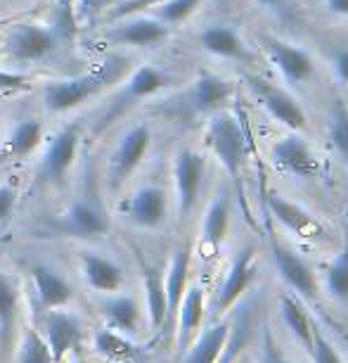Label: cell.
<instances>
[{"mask_svg": "<svg viewBox=\"0 0 348 363\" xmlns=\"http://www.w3.org/2000/svg\"><path fill=\"white\" fill-rule=\"evenodd\" d=\"M249 86L256 95L258 105L263 107V112L275 124L282 126L284 131H298V133L308 131V114H306V107L301 105V100L296 98L291 88L258 77H251Z\"/></svg>", "mask_w": 348, "mask_h": 363, "instance_id": "5b68a950", "label": "cell"}, {"mask_svg": "<svg viewBox=\"0 0 348 363\" xmlns=\"http://www.w3.org/2000/svg\"><path fill=\"white\" fill-rule=\"evenodd\" d=\"M256 363H294L282 352V347L277 345L275 333L270 330L268 323H265L263 330H261V352H258Z\"/></svg>", "mask_w": 348, "mask_h": 363, "instance_id": "d590c367", "label": "cell"}, {"mask_svg": "<svg viewBox=\"0 0 348 363\" xmlns=\"http://www.w3.org/2000/svg\"><path fill=\"white\" fill-rule=\"evenodd\" d=\"M204 145L214 160L221 164L235 188L242 193V176L244 164H247V133H244L242 121L232 109H221V112L207 116V126H204Z\"/></svg>", "mask_w": 348, "mask_h": 363, "instance_id": "6da1fadb", "label": "cell"}, {"mask_svg": "<svg viewBox=\"0 0 348 363\" xmlns=\"http://www.w3.org/2000/svg\"><path fill=\"white\" fill-rule=\"evenodd\" d=\"M163 0H124L119 8L112 10V22L114 19H121V17H128V15H138V12H149L152 8H156Z\"/></svg>", "mask_w": 348, "mask_h": 363, "instance_id": "74e56055", "label": "cell"}, {"mask_svg": "<svg viewBox=\"0 0 348 363\" xmlns=\"http://www.w3.org/2000/svg\"><path fill=\"white\" fill-rule=\"evenodd\" d=\"M313 363H346L344 356L339 354V349L332 345L330 337L315 328V347H313V354H311Z\"/></svg>", "mask_w": 348, "mask_h": 363, "instance_id": "8d00e7d4", "label": "cell"}, {"mask_svg": "<svg viewBox=\"0 0 348 363\" xmlns=\"http://www.w3.org/2000/svg\"><path fill=\"white\" fill-rule=\"evenodd\" d=\"M209 160L202 150L182 145L173 157V193L175 209L180 218H187L199 204L204 181H207Z\"/></svg>", "mask_w": 348, "mask_h": 363, "instance_id": "277c9868", "label": "cell"}, {"mask_svg": "<svg viewBox=\"0 0 348 363\" xmlns=\"http://www.w3.org/2000/svg\"><path fill=\"white\" fill-rule=\"evenodd\" d=\"M79 147H81V128L76 124L59 128V131L45 143L40 171H43V176L47 181H54V183L64 181L66 174H69L74 167V162H76Z\"/></svg>", "mask_w": 348, "mask_h": 363, "instance_id": "9a60e30c", "label": "cell"}, {"mask_svg": "<svg viewBox=\"0 0 348 363\" xmlns=\"http://www.w3.org/2000/svg\"><path fill=\"white\" fill-rule=\"evenodd\" d=\"M320 8L334 19H348V0H320Z\"/></svg>", "mask_w": 348, "mask_h": 363, "instance_id": "7bdbcfd3", "label": "cell"}, {"mask_svg": "<svg viewBox=\"0 0 348 363\" xmlns=\"http://www.w3.org/2000/svg\"><path fill=\"white\" fill-rule=\"evenodd\" d=\"M114 26L107 31V38L116 45L126 48H147L161 45L170 36V29L163 22H159L152 12H138V15H128L121 19H114Z\"/></svg>", "mask_w": 348, "mask_h": 363, "instance_id": "8fae6325", "label": "cell"}, {"mask_svg": "<svg viewBox=\"0 0 348 363\" xmlns=\"http://www.w3.org/2000/svg\"><path fill=\"white\" fill-rule=\"evenodd\" d=\"M265 60L275 69L279 84L286 88H301L318 77V60L308 48L279 36H261Z\"/></svg>", "mask_w": 348, "mask_h": 363, "instance_id": "7a4b0ae2", "label": "cell"}, {"mask_svg": "<svg viewBox=\"0 0 348 363\" xmlns=\"http://www.w3.org/2000/svg\"><path fill=\"white\" fill-rule=\"evenodd\" d=\"M81 273H83L86 283L91 290L100 294L119 292L126 283V273L114 259L105 257L102 252H81Z\"/></svg>", "mask_w": 348, "mask_h": 363, "instance_id": "603a6c76", "label": "cell"}, {"mask_svg": "<svg viewBox=\"0 0 348 363\" xmlns=\"http://www.w3.org/2000/svg\"><path fill=\"white\" fill-rule=\"evenodd\" d=\"M145 318L154 333H159L168 323L166 292H163V276L159 271H145Z\"/></svg>", "mask_w": 348, "mask_h": 363, "instance_id": "83f0119b", "label": "cell"}, {"mask_svg": "<svg viewBox=\"0 0 348 363\" xmlns=\"http://www.w3.org/2000/svg\"><path fill=\"white\" fill-rule=\"evenodd\" d=\"M320 287L339 304H348V238L341 242L337 255L325 266Z\"/></svg>", "mask_w": 348, "mask_h": 363, "instance_id": "f1b7e54d", "label": "cell"}, {"mask_svg": "<svg viewBox=\"0 0 348 363\" xmlns=\"http://www.w3.org/2000/svg\"><path fill=\"white\" fill-rule=\"evenodd\" d=\"M232 228V200L230 193L221 188L211 197L204 207L202 221H199V240L202 245L211 252H218L225 245Z\"/></svg>", "mask_w": 348, "mask_h": 363, "instance_id": "ffe728a7", "label": "cell"}, {"mask_svg": "<svg viewBox=\"0 0 348 363\" xmlns=\"http://www.w3.org/2000/svg\"><path fill=\"white\" fill-rule=\"evenodd\" d=\"M190 269H192V255H190L187 245H182V247L173 252V257H170V262L166 266V273H163V292H166L168 320L175 318L178 304L190 285Z\"/></svg>", "mask_w": 348, "mask_h": 363, "instance_id": "484cf974", "label": "cell"}, {"mask_svg": "<svg viewBox=\"0 0 348 363\" xmlns=\"http://www.w3.org/2000/svg\"><path fill=\"white\" fill-rule=\"evenodd\" d=\"M109 79V72L105 74V67L98 72H86L76 74V77H64V79H54L50 84H45L43 88V102L52 114H64L71 109L81 107L83 102L95 98L105 81Z\"/></svg>", "mask_w": 348, "mask_h": 363, "instance_id": "52a82bcc", "label": "cell"}, {"mask_svg": "<svg viewBox=\"0 0 348 363\" xmlns=\"http://www.w3.org/2000/svg\"><path fill=\"white\" fill-rule=\"evenodd\" d=\"M204 3H207V0H163V3H159L149 12H152L159 22L166 24L168 29H173V26L185 24L190 17H195L197 10H199Z\"/></svg>", "mask_w": 348, "mask_h": 363, "instance_id": "1f68e13d", "label": "cell"}, {"mask_svg": "<svg viewBox=\"0 0 348 363\" xmlns=\"http://www.w3.org/2000/svg\"><path fill=\"white\" fill-rule=\"evenodd\" d=\"M168 84H170L168 74L163 69H159V67H154V65H140L138 69H133L131 77L124 81L121 98L128 102L145 100V98H152L156 93H161Z\"/></svg>", "mask_w": 348, "mask_h": 363, "instance_id": "4316f807", "label": "cell"}, {"mask_svg": "<svg viewBox=\"0 0 348 363\" xmlns=\"http://www.w3.org/2000/svg\"><path fill=\"white\" fill-rule=\"evenodd\" d=\"M31 280H33V290H36L40 304L45 309H59L66 306L71 299V285L62 273L47 264H36L31 269Z\"/></svg>", "mask_w": 348, "mask_h": 363, "instance_id": "d4e9b609", "label": "cell"}, {"mask_svg": "<svg viewBox=\"0 0 348 363\" xmlns=\"http://www.w3.org/2000/svg\"><path fill=\"white\" fill-rule=\"evenodd\" d=\"M263 207L272 221L284 233H289V235H296L301 240H313L323 233L320 221L311 209H306L301 202L291 200V197L277 193V190H270V193L263 197Z\"/></svg>", "mask_w": 348, "mask_h": 363, "instance_id": "7c38bea8", "label": "cell"}, {"mask_svg": "<svg viewBox=\"0 0 348 363\" xmlns=\"http://www.w3.org/2000/svg\"><path fill=\"white\" fill-rule=\"evenodd\" d=\"M43 340L54 361H62L81 342V320L66 306L50 309L43 320Z\"/></svg>", "mask_w": 348, "mask_h": 363, "instance_id": "44dd1931", "label": "cell"}, {"mask_svg": "<svg viewBox=\"0 0 348 363\" xmlns=\"http://www.w3.org/2000/svg\"><path fill=\"white\" fill-rule=\"evenodd\" d=\"M207 318V290L202 283H190L182 294L178 311H175V345L180 352L192 345V340L202 333Z\"/></svg>", "mask_w": 348, "mask_h": 363, "instance_id": "e0dca14e", "label": "cell"}, {"mask_svg": "<svg viewBox=\"0 0 348 363\" xmlns=\"http://www.w3.org/2000/svg\"><path fill=\"white\" fill-rule=\"evenodd\" d=\"M230 335H232V323L223 316L211 328L197 335L192 345L182 352L180 363H218V359L223 356V349L230 342Z\"/></svg>", "mask_w": 348, "mask_h": 363, "instance_id": "cb8c5ba5", "label": "cell"}, {"mask_svg": "<svg viewBox=\"0 0 348 363\" xmlns=\"http://www.w3.org/2000/svg\"><path fill=\"white\" fill-rule=\"evenodd\" d=\"M17 316V290L10 283L8 276L0 273V328L10 330Z\"/></svg>", "mask_w": 348, "mask_h": 363, "instance_id": "e575fe53", "label": "cell"}, {"mask_svg": "<svg viewBox=\"0 0 348 363\" xmlns=\"http://www.w3.org/2000/svg\"><path fill=\"white\" fill-rule=\"evenodd\" d=\"M244 342H247V335H244V328L240 333L232 328V335H230V342H228V347L223 349V356L218 359V363H232L240 356L242 352V347H244Z\"/></svg>", "mask_w": 348, "mask_h": 363, "instance_id": "ab89813d", "label": "cell"}, {"mask_svg": "<svg viewBox=\"0 0 348 363\" xmlns=\"http://www.w3.org/2000/svg\"><path fill=\"white\" fill-rule=\"evenodd\" d=\"M232 98H235V84L216 72H199L190 81L185 91V105L195 114H204V116L228 109Z\"/></svg>", "mask_w": 348, "mask_h": 363, "instance_id": "5bb4252c", "label": "cell"}, {"mask_svg": "<svg viewBox=\"0 0 348 363\" xmlns=\"http://www.w3.org/2000/svg\"><path fill=\"white\" fill-rule=\"evenodd\" d=\"M152 147V131L147 124H135L119 138V145L114 147L112 157L107 164V178L109 183L116 188L124 181H128L135 171L140 169V164L145 162V157Z\"/></svg>", "mask_w": 348, "mask_h": 363, "instance_id": "30bf717a", "label": "cell"}, {"mask_svg": "<svg viewBox=\"0 0 348 363\" xmlns=\"http://www.w3.org/2000/svg\"><path fill=\"white\" fill-rule=\"evenodd\" d=\"M258 276V262H256V247H242L235 257L230 259L221 283L216 287L214 309L218 316H225L242 301V297L251 290Z\"/></svg>", "mask_w": 348, "mask_h": 363, "instance_id": "8992f818", "label": "cell"}, {"mask_svg": "<svg viewBox=\"0 0 348 363\" xmlns=\"http://www.w3.org/2000/svg\"><path fill=\"white\" fill-rule=\"evenodd\" d=\"M5 50L17 62H38L52 55L59 45L57 31L38 22H17L12 24L3 38Z\"/></svg>", "mask_w": 348, "mask_h": 363, "instance_id": "9c48e42d", "label": "cell"}, {"mask_svg": "<svg viewBox=\"0 0 348 363\" xmlns=\"http://www.w3.org/2000/svg\"><path fill=\"white\" fill-rule=\"evenodd\" d=\"M197 40H199V48L204 52L216 60H225V62H244L251 55L249 43L242 36V31L228 22L207 24L199 31Z\"/></svg>", "mask_w": 348, "mask_h": 363, "instance_id": "2e32d148", "label": "cell"}, {"mask_svg": "<svg viewBox=\"0 0 348 363\" xmlns=\"http://www.w3.org/2000/svg\"><path fill=\"white\" fill-rule=\"evenodd\" d=\"M325 133L332 152L348 169V105L337 102V105L330 107L325 119Z\"/></svg>", "mask_w": 348, "mask_h": 363, "instance_id": "f546056e", "label": "cell"}, {"mask_svg": "<svg viewBox=\"0 0 348 363\" xmlns=\"http://www.w3.org/2000/svg\"><path fill=\"white\" fill-rule=\"evenodd\" d=\"M15 363H54V359L45 340L36 330H26L22 342H19Z\"/></svg>", "mask_w": 348, "mask_h": 363, "instance_id": "836d02e7", "label": "cell"}, {"mask_svg": "<svg viewBox=\"0 0 348 363\" xmlns=\"http://www.w3.org/2000/svg\"><path fill=\"white\" fill-rule=\"evenodd\" d=\"M268 157L272 167L289 178L313 181L320 176V155L306 133L284 131L279 138L270 143Z\"/></svg>", "mask_w": 348, "mask_h": 363, "instance_id": "3957f363", "label": "cell"}, {"mask_svg": "<svg viewBox=\"0 0 348 363\" xmlns=\"http://www.w3.org/2000/svg\"><path fill=\"white\" fill-rule=\"evenodd\" d=\"M232 363H256V361L251 359V356H242V359H240V356H237V359L232 361Z\"/></svg>", "mask_w": 348, "mask_h": 363, "instance_id": "f6af8a7d", "label": "cell"}, {"mask_svg": "<svg viewBox=\"0 0 348 363\" xmlns=\"http://www.w3.org/2000/svg\"><path fill=\"white\" fill-rule=\"evenodd\" d=\"M100 311H102V318H105L107 328H112V330L126 335V337H131V340L140 335L145 311H142V304L133 294L121 292V290L102 294Z\"/></svg>", "mask_w": 348, "mask_h": 363, "instance_id": "ac0fdd59", "label": "cell"}, {"mask_svg": "<svg viewBox=\"0 0 348 363\" xmlns=\"http://www.w3.org/2000/svg\"><path fill=\"white\" fill-rule=\"evenodd\" d=\"M95 352L105 359H114V361H121V359H128V356L135 354V345L131 342V337L126 335L112 330V328H105L95 335Z\"/></svg>", "mask_w": 348, "mask_h": 363, "instance_id": "d6a6232c", "label": "cell"}, {"mask_svg": "<svg viewBox=\"0 0 348 363\" xmlns=\"http://www.w3.org/2000/svg\"><path fill=\"white\" fill-rule=\"evenodd\" d=\"M126 221L142 230H156L168 218V193L156 183L135 188L124 202Z\"/></svg>", "mask_w": 348, "mask_h": 363, "instance_id": "4fadbf2b", "label": "cell"}, {"mask_svg": "<svg viewBox=\"0 0 348 363\" xmlns=\"http://www.w3.org/2000/svg\"><path fill=\"white\" fill-rule=\"evenodd\" d=\"M251 3L256 5V8L261 10H268V12H282L286 0H251Z\"/></svg>", "mask_w": 348, "mask_h": 363, "instance_id": "ee69618b", "label": "cell"}, {"mask_svg": "<svg viewBox=\"0 0 348 363\" xmlns=\"http://www.w3.org/2000/svg\"><path fill=\"white\" fill-rule=\"evenodd\" d=\"M270 259L275 266L279 280L286 285V290L298 294L303 301L318 299L320 294V280L315 276V269L298 255L294 247H289L282 240H270Z\"/></svg>", "mask_w": 348, "mask_h": 363, "instance_id": "ba28073f", "label": "cell"}, {"mask_svg": "<svg viewBox=\"0 0 348 363\" xmlns=\"http://www.w3.org/2000/svg\"><path fill=\"white\" fill-rule=\"evenodd\" d=\"M15 204H17L15 188L8 186V183H0V221H8L10 214L15 211Z\"/></svg>", "mask_w": 348, "mask_h": 363, "instance_id": "b9f144b4", "label": "cell"}, {"mask_svg": "<svg viewBox=\"0 0 348 363\" xmlns=\"http://www.w3.org/2000/svg\"><path fill=\"white\" fill-rule=\"evenodd\" d=\"M40 143H43V124H40L38 119H33V116L15 124V128H12L8 135V150L17 160L36 152L40 147Z\"/></svg>", "mask_w": 348, "mask_h": 363, "instance_id": "4dcf8cb0", "label": "cell"}, {"mask_svg": "<svg viewBox=\"0 0 348 363\" xmlns=\"http://www.w3.org/2000/svg\"><path fill=\"white\" fill-rule=\"evenodd\" d=\"M277 313L282 320V328L289 333V337L303 349L306 354H313L315 347V320H313L311 311L306 309L303 299L294 292H282L277 299Z\"/></svg>", "mask_w": 348, "mask_h": 363, "instance_id": "d6986e66", "label": "cell"}, {"mask_svg": "<svg viewBox=\"0 0 348 363\" xmlns=\"http://www.w3.org/2000/svg\"><path fill=\"white\" fill-rule=\"evenodd\" d=\"M330 67H332L334 79H337L341 86H348V43L334 48V52L330 57Z\"/></svg>", "mask_w": 348, "mask_h": 363, "instance_id": "f35d334b", "label": "cell"}, {"mask_svg": "<svg viewBox=\"0 0 348 363\" xmlns=\"http://www.w3.org/2000/svg\"><path fill=\"white\" fill-rule=\"evenodd\" d=\"M71 363H81V361H71Z\"/></svg>", "mask_w": 348, "mask_h": 363, "instance_id": "bcb514c9", "label": "cell"}, {"mask_svg": "<svg viewBox=\"0 0 348 363\" xmlns=\"http://www.w3.org/2000/svg\"><path fill=\"white\" fill-rule=\"evenodd\" d=\"M29 79L22 74L0 69V91H29Z\"/></svg>", "mask_w": 348, "mask_h": 363, "instance_id": "60d3db41", "label": "cell"}, {"mask_svg": "<svg viewBox=\"0 0 348 363\" xmlns=\"http://www.w3.org/2000/svg\"><path fill=\"white\" fill-rule=\"evenodd\" d=\"M59 230H64L71 238H100L105 235L109 223L107 216L98 204L91 200H74L57 218Z\"/></svg>", "mask_w": 348, "mask_h": 363, "instance_id": "7402d4cb", "label": "cell"}]
</instances>
